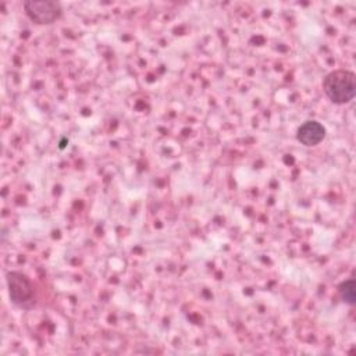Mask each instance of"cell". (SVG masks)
Listing matches in <instances>:
<instances>
[{
    "mask_svg": "<svg viewBox=\"0 0 356 356\" xmlns=\"http://www.w3.org/2000/svg\"><path fill=\"white\" fill-rule=\"evenodd\" d=\"M22 6L28 18L38 25H51L58 21L63 14V8L58 1L28 0L24 1Z\"/></svg>",
    "mask_w": 356,
    "mask_h": 356,
    "instance_id": "cell-3",
    "label": "cell"
},
{
    "mask_svg": "<svg viewBox=\"0 0 356 356\" xmlns=\"http://www.w3.org/2000/svg\"><path fill=\"white\" fill-rule=\"evenodd\" d=\"M6 284L8 298L13 306L21 310H31L36 303L33 285L28 275L21 271L11 270L6 273Z\"/></svg>",
    "mask_w": 356,
    "mask_h": 356,
    "instance_id": "cell-2",
    "label": "cell"
},
{
    "mask_svg": "<svg viewBox=\"0 0 356 356\" xmlns=\"http://www.w3.org/2000/svg\"><path fill=\"white\" fill-rule=\"evenodd\" d=\"M325 127L321 122L316 120H307L298 128L296 139L303 146L312 147L323 142V139L325 138Z\"/></svg>",
    "mask_w": 356,
    "mask_h": 356,
    "instance_id": "cell-4",
    "label": "cell"
},
{
    "mask_svg": "<svg viewBox=\"0 0 356 356\" xmlns=\"http://www.w3.org/2000/svg\"><path fill=\"white\" fill-rule=\"evenodd\" d=\"M323 92L334 104H348L356 96V75L350 70H334L323 79Z\"/></svg>",
    "mask_w": 356,
    "mask_h": 356,
    "instance_id": "cell-1",
    "label": "cell"
},
{
    "mask_svg": "<svg viewBox=\"0 0 356 356\" xmlns=\"http://www.w3.org/2000/svg\"><path fill=\"white\" fill-rule=\"evenodd\" d=\"M338 295L342 302L349 306L356 305V282L353 278L345 280L338 285Z\"/></svg>",
    "mask_w": 356,
    "mask_h": 356,
    "instance_id": "cell-5",
    "label": "cell"
}]
</instances>
